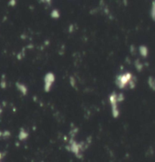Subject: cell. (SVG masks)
Returning a JSON list of instances; mask_svg holds the SVG:
<instances>
[{"mask_svg": "<svg viewBox=\"0 0 155 162\" xmlns=\"http://www.w3.org/2000/svg\"><path fill=\"white\" fill-rule=\"evenodd\" d=\"M54 81V76L52 74H48L46 77V89L49 90Z\"/></svg>", "mask_w": 155, "mask_h": 162, "instance_id": "cell-1", "label": "cell"}, {"mask_svg": "<svg viewBox=\"0 0 155 162\" xmlns=\"http://www.w3.org/2000/svg\"><path fill=\"white\" fill-rule=\"evenodd\" d=\"M140 51H141V53H142V56H145L147 55V49H146V47H144V46H142L141 48H140Z\"/></svg>", "mask_w": 155, "mask_h": 162, "instance_id": "cell-2", "label": "cell"}, {"mask_svg": "<svg viewBox=\"0 0 155 162\" xmlns=\"http://www.w3.org/2000/svg\"><path fill=\"white\" fill-rule=\"evenodd\" d=\"M152 16H153V18L155 20V2L153 4V9H152Z\"/></svg>", "mask_w": 155, "mask_h": 162, "instance_id": "cell-3", "label": "cell"}]
</instances>
